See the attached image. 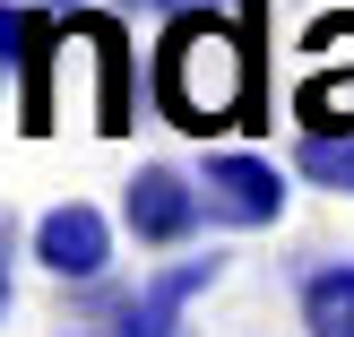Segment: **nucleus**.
<instances>
[{
  "instance_id": "obj_1",
  "label": "nucleus",
  "mask_w": 354,
  "mask_h": 337,
  "mask_svg": "<svg viewBox=\"0 0 354 337\" xmlns=\"http://www.w3.org/2000/svg\"><path fill=\"white\" fill-rule=\"evenodd\" d=\"M147 95L156 113L173 121L182 138L207 130H259V69H251V35L225 26V9H173L165 44L147 61Z\"/></svg>"
},
{
  "instance_id": "obj_2",
  "label": "nucleus",
  "mask_w": 354,
  "mask_h": 337,
  "mask_svg": "<svg viewBox=\"0 0 354 337\" xmlns=\"http://www.w3.org/2000/svg\"><path fill=\"white\" fill-rule=\"evenodd\" d=\"M69 44V9L0 0V69H17V130H52V61Z\"/></svg>"
},
{
  "instance_id": "obj_3",
  "label": "nucleus",
  "mask_w": 354,
  "mask_h": 337,
  "mask_svg": "<svg viewBox=\"0 0 354 337\" xmlns=\"http://www.w3.org/2000/svg\"><path fill=\"white\" fill-rule=\"evenodd\" d=\"M199 217H207V190H199V173L138 165L130 182H121V234H130L138 251H182V242L199 234Z\"/></svg>"
},
{
  "instance_id": "obj_4",
  "label": "nucleus",
  "mask_w": 354,
  "mask_h": 337,
  "mask_svg": "<svg viewBox=\"0 0 354 337\" xmlns=\"http://www.w3.org/2000/svg\"><path fill=\"white\" fill-rule=\"evenodd\" d=\"M199 190H207V217L234 225V234H259V225L286 217V173H277V156H251V147H207L199 165Z\"/></svg>"
},
{
  "instance_id": "obj_5",
  "label": "nucleus",
  "mask_w": 354,
  "mask_h": 337,
  "mask_svg": "<svg viewBox=\"0 0 354 337\" xmlns=\"http://www.w3.org/2000/svg\"><path fill=\"white\" fill-rule=\"evenodd\" d=\"M26 251H35V268L61 277V286L113 277V217H104V208H86V199H61V208H44V217H35Z\"/></svg>"
},
{
  "instance_id": "obj_6",
  "label": "nucleus",
  "mask_w": 354,
  "mask_h": 337,
  "mask_svg": "<svg viewBox=\"0 0 354 337\" xmlns=\"http://www.w3.org/2000/svg\"><path fill=\"white\" fill-rule=\"evenodd\" d=\"M216 277H225V251H199V259H173V268H156L147 286H138V303L121 311V329H113V337H173V329H182V311L199 303Z\"/></svg>"
},
{
  "instance_id": "obj_7",
  "label": "nucleus",
  "mask_w": 354,
  "mask_h": 337,
  "mask_svg": "<svg viewBox=\"0 0 354 337\" xmlns=\"http://www.w3.org/2000/svg\"><path fill=\"white\" fill-rule=\"evenodd\" d=\"M69 35H78L86 61H95V130H130V35H121V9L113 17L69 9Z\"/></svg>"
},
{
  "instance_id": "obj_8",
  "label": "nucleus",
  "mask_w": 354,
  "mask_h": 337,
  "mask_svg": "<svg viewBox=\"0 0 354 337\" xmlns=\"http://www.w3.org/2000/svg\"><path fill=\"white\" fill-rule=\"evenodd\" d=\"M294 303H303L311 337H354V259H311Z\"/></svg>"
},
{
  "instance_id": "obj_9",
  "label": "nucleus",
  "mask_w": 354,
  "mask_h": 337,
  "mask_svg": "<svg viewBox=\"0 0 354 337\" xmlns=\"http://www.w3.org/2000/svg\"><path fill=\"white\" fill-rule=\"evenodd\" d=\"M294 173H303L311 190L354 199V130H303L294 138Z\"/></svg>"
},
{
  "instance_id": "obj_10",
  "label": "nucleus",
  "mask_w": 354,
  "mask_h": 337,
  "mask_svg": "<svg viewBox=\"0 0 354 337\" xmlns=\"http://www.w3.org/2000/svg\"><path fill=\"white\" fill-rule=\"evenodd\" d=\"M294 121H303V130H354V78L311 69V78L294 86Z\"/></svg>"
},
{
  "instance_id": "obj_11",
  "label": "nucleus",
  "mask_w": 354,
  "mask_h": 337,
  "mask_svg": "<svg viewBox=\"0 0 354 337\" xmlns=\"http://www.w3.org/2000/svg\"><path fill=\"white\" fill-rule=\"evenodd\" d=\"M138 294H121L113 277H86V286H69V311H78V320H113L121 329V311H130Z\"/></svg>"
},
{
  "instance_id": "obj_12",
  "label": "nucleus",
  "mask_w": 354,
  "mask_h": 337,
  "mask_svg": "<svg viewBox=\"0 0 354 337\" xmlns=\"http://www.w3.org/2000/svg\"><path fill=\"white\" fill-rule=\"evenodd\" d=\"M9 303H17V277H9V225H0V320H9Z\"/></svg>"
},
{
  "instance_id": "obj_13",
  "label": "nucleus",
  "mask_w": 354,
  "mask_h": 337,
  "mask_svg": "<svg viewBox=\"0 0 354 337\" xmlns=\"http://www.w3.org/2000/svg\"><path fill=\"white\" fill-rule=\"evenodd\" d=\"M104 9H121V17H165V0H104Z\"/></svg>"
},
{
  "instance_id": "obj_14",
  "label": "nucleus",
  "mask_w": 354,
  "mask_h": 337,
  "mask_svg": "<svg viewBox=\"0 0 354 337\" xmlns=\"http://www.w3.org/2000/svg\"><path fill=\"white\" fill-rule=\"evenodd\" d=\"M173 9H225V0H165V17H173Z\"/></svg>"
},
{
  "instance_id": "obj_15",
  "label": "nucleus",
  "mask_w": 354,
  "mask_h": 337,
  "mask_svg": "<svg viewBox=\"0 0 354 337\" xmlns=\"http://www.w3.org/2000/svg\"><path fill=\"white\" fill-rule=\"evenodd\" d=\"M44 9H86V0H44Z\"/></svg>"
}]
</instances>
